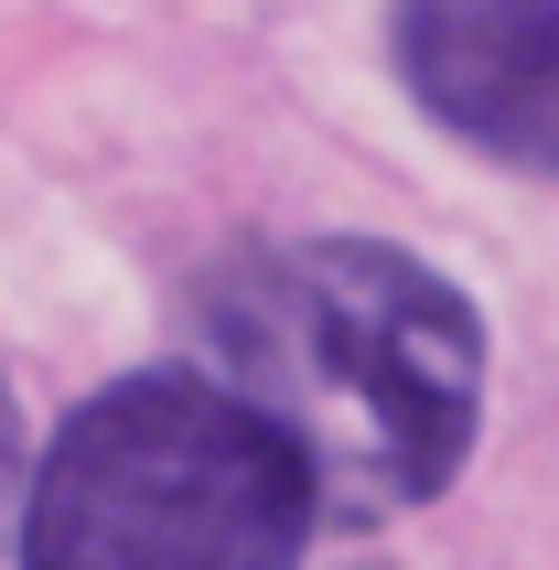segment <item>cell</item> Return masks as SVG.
Listing matches in <instances>:
<instances>
[{
	"instance_id": "7a4b0ae2",
	"label": "cell",
	"mask_w": 559,
	"mask_h": 570,
	"mask_svg": "<svg viewBox=\"0 0 559 570\" xmlns=\"http://www.w3.org/2000/svg\"><path fill=\"white\" fill-rule=\"evenodd\" d=\"M312 517L302 452L216 366H140L32 463L22 570H291Z\"/></svg>"
},
{
	"instance_id": "277c9868",
	"label": "cell",
	"mask_w": 559,
	"mask_h": 570,
	"mask_svg": "<svg viewBox=\"0 0 559 570\" xmlns=\"http://www.w3.org/2000/svg\"><path fill=\"white\" fill-rule=\"evenodd\" d=\"M11 474H22V410H11V387H0V495H11Z\"/></svg>"
},
{
	"instance_id": "6da1fadb",
	"label": "cell",
	"mask_w": 559,
	"mask_h": 570,
	"mask_svg": "<svg viewBox=\"0 0 559 570\" xmlns=\"http://www.w3.org/2000/svg\"><path fill=\"white\" fill-rule=\"evenodd\" d=\"M216 377L302 452L323 517H409L463 474L484 420V323L388 237H291L205 291Z\"/></svg>"
},
{
	"instance_id": "3957f363",
	"label": "cell",
	"mask_w": 559,
	"mask_h": 570,
	"mask_svg": "<svg viewBox=\"0 0 559 570\" xmlns=\"http://www.w3.org/2000/svg\"><path fill=\"white\" fill-rule=\"evenodd\" d=\"M399 76L463 151L559 184V0H399Z\"/></svg>"
}]
</instances>
